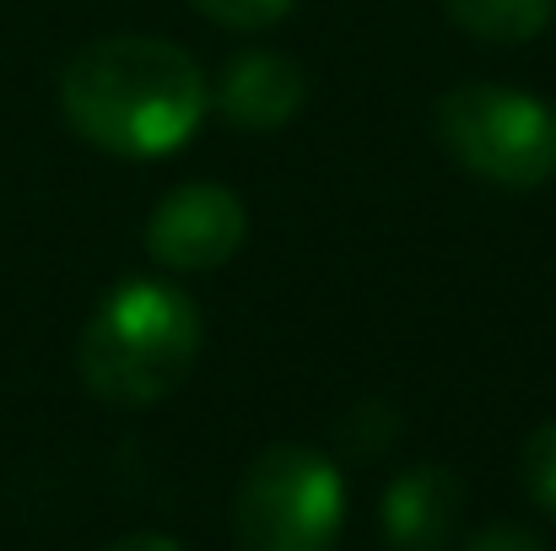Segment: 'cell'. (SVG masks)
<instances>
[{"instance_id": "obj_5", "label": "cell", "mask_w": 556, "mask_h": 551, "mask_svg": "<svg viewBox=\"0 0 556 551\" xmlns=\"http://www.w3.org/2000/svg\"><path fill=\"white\" fill-rule=\"evenodd\" d=\"M249 238V211L227 184H179L157 200L147 222V254L163 271L200 276L222 271Z\"/></svg>"}, {"instance_id": "obj_3", "label": "cell", "mask_w": 556, "mask_h": 551, "mask_svg": "<svg viewBox=\"0 0 556 551\" xmlns=\"http://www.w3.org/2000/svg\"><path fill=\"white\" fill-rule=\"evenodd\" d=\"M438 147L481 184L497 189H541L556 179V109L497 87V82H465L448 87L432 109Z\"/></svg>"}, {"instance_id": "obj_6", "label": "cell", "mask_w": 556, "mask_h": 551, "mask_svg": "<svg viewBox=\"0 0 556 551\" xmlns=\"http://www.w3.org/2000/svg\"><path fill=\"white\" fill-rule=\"evenodd\" d=\"M378 525L394 551H448L465 525V481L448 465H410L389 481Z\"/></svg>"}, {"instance_id": "obj_11", "label": "cell", "mask_w": 556, "mask_h": 551, "mask_svg": "<svg viewBox=\"0 0 556 551\" xmlns=\"http://www.w3.org/2000/svg\"><path fill=\"white\" fill-rule=\"evenodd\" d=\"M465 551H546L541 547V536L535 530H525V525H486V530H476Z\"/></svg>"}, {"instance_id": "obj_4", "label": "cell", "mask_w": 556, "mask_h": 551, "mask_svg": "<svg viewBox=\"0 0 556 551\" xmlns=\"http://www.w3.org/2000/svg\"><path fill=\"white\" fill-rule=\"evenodd\" d=\"M346 525V481L308 443H270L232 492L238 551H336Z\"/></svg>"}, {"instance_id": "obj_1", "label": "cell", "mask_w": 556, "mask_h": 551, "mask_svg": "<svg viewBox=\"0 0 556 551\" xmlns=\"http://www.w3.org/2000/svg\"><path fill=\"white\" fill-rule=\"evenodd\" d=\"M205 76L179 43L152 33L92 38L60 71L65 125L109 158H168L205 120Z\"/></svg>"}, {"instance_id": "obj_10", "label": "cell", "mask_w": 556, "mask_h": 551, "mask_svg": "<svg viewBox=\"0 0 556 551\" xmlns=\"http://www.w3.org/2000/svg\"><path fill=\"white\" fill-rule=\"evenodd\" d=\"M200 16H211L216 27H232V33H265L276 27L298 0H189Z\"/></svg>"}, {"instance_id": "obj_9", "label": "cell", "mask_w": 556, "mask_h": 551, "mask_svg": "<svg viewBox=\"0 0 556 551\" xmlns=\"http://www.w3.org/2000/svg\"><path fill=\"white\" fill-rule=\"evenodd\" d=\"M519 481L530 492L535 509L556 514V416L541 422L530 438H525V454H519Z\"/></svg>"}, {"instance_id": "obj_2", "label": "cell", "mask_w": 556, "mask_h": 551, "mask_svg": "<svg viewBox=\"0 0 556 551\" xmlns=\"http://www.w3.org/2000/svg\"><path fill=\"white\" fill-rule=\"evenodd\" d=\"M205 347V320L185 287L174 281H125L114 287L81 341H76V373L103 405H157L185 384Z\"/></svg>"}, {"instance_id": "obj_12", "label": "cell", "mask_w": 556, "mask_h": 551, "mask_svg": "<svg viewBox=\"0 0 556 551\" xmlns=\"http://www.w3.org/2000/svg\"><path fill=\"white\" fill-rule=\"evenodd\" d=\"M103 551H185L179 541H168V536H157V530H136V536H119L114 547Z\"/></svg>"}, {"instance_id": "obj_7", "label": "cell", "mask_w": 556, "mask_h": 551, "mask_svg": "<svg viewBox=\"0 0 556 551\" xmlns=\"http://www.w3.org/2000/svg\"><path fill=\"white\" fill-rule=\"evenodd\" d=\"M303 71L287 60V54H270V49H249V54H232L211 87V103L216 114L232 125V130H254V136H270L281 125H292V114L303 109Z\"/></svg>"}, {"instance_id": "obj_8", "label": "cell", "mask_w": 556, "mask_h": 551, "mask_svg": "<svg viewBox=\"0 0 556 551\" xmlns=\"http://www.w3.org/2000/svg\"><path fill=\"white\" fill-rule=\"evenodd\" d=\"M443 11L481 43H530L552 27L556 0H443Z\"/></svg>"}]
</instances>
